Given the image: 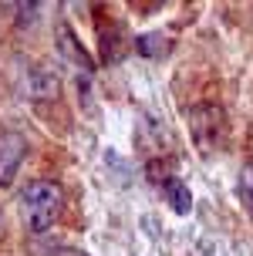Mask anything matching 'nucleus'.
Wrapping results in <instances>:
<instances>
[{"mask_svg":"<svg viewBox=\"0 0 253 256\" xmlns=\"http://www.w3.org/2000/svg\"><path fill=\"white\" fill-rule=\"evenodd\" d=\"M64 209V189L51 179H34L21 189V216L31 232H48Z\"/></svg>","mask_w":253,"mask_h":256,"instance_id":"nucleus-1","label":"nucleus"},{"mask_svg":"<svg viewBox=\"0 0 253 256\" xmlns=\"http://www.w3.org/2000/svg\"><path fill=\"white\" fill-rule=\"evenodd\" d=\"M189 132H192V142H196V148L202 155L219 148V142L226 135V115H223V108L213 102L192 104L189 108Z\"/></svg>","mask_w":253,"mask_h":256,"instance_id":"nucleus-2","label":"nucleus"},{"mask_svg":"<svg viewBox=\"0 0 253 256\" xmlns=\"http://www.w3.org/2000/svg\"><path fill=\"white\" fill-rule=\"evenodd\" d=\"M24 155H27V138L21 132H0V189L14 186Z\"/></svg>","mask_w":253,"mask_h":256,"instance_id":"nucleus-3","label":"nucleus"},{"mask_svg":"<svg viewBox=\"0 0 253 256\" xmlns=\"http://www.w3.org/2000/svg\"><path fill=\"white\" fill-rule=\"evenodd\" d=\"M61 91V81L54 71L41 68V64H31L27 68V81H24V94L27 98H58Z\"/></svg>","mask_w":253,"mask_h":256,"instance_id":"nucleus-4","label":"nucleus"},{"mask_svg":"<svg viewBox=\"0 0 253 256\" xmlns=\"http://www.w3.org/2000/svg\"><path fill=\"white\" fill-rule=\"evenodd\" d=\"M58 48H61L64 58H71L75 61V68L81 71V74H91V61H88V54H85V48L78 44V38L71 34V27H58Z\"/></svg>","mask_w":253,"mask_h":256,"instance_id":"nucleus-5","label":"nucleus"},{"mask_svg":"<svg viewBox=\"0 0 253 256\" xmlns=\"http://www.w3.org/2000/svg\"><path fill=\"white\" fill-rule=\"evenodd\" d=\"M159 186H162L165 199H169V206H172L176 212H189V209H192V196H189V189H186V186H182L176 176H162V179H159Z\"/></svg>","mask_w":253,"mask_h":256,"instance_id":"nucleus-6","label":"nucleus"},{"mask_svg":"<svg viewBox=\"0 0 253 256\" xmlns=\"http://www.w3.org/2000/svg\"><path fill=\"white\" fill-rule=\"evenodd\" d=\"M236 189H240L243 206H246V209L253 212V158L246 162V166H243V172H240V186H236Z\"/></svg>","mask_w":253,"mask_h":256,"instance_id":"nucleus-7","label":"nucleus"},{"mask_svg":"<svg viewBox=\"0 0 253 256\" xmlns=\"http://www.w3.org/2000/svg\"><path fill=\"white\" fill-rule=\"evenodd\" d=\"M139 51L149 54V58H155V54L169 51V44L162 40V34H142V38H139Z\"/></svg>","mask_w":253,"mask_h":256,"instance_id":"nucleus-8","label":"nucleus"}]
</instances>
